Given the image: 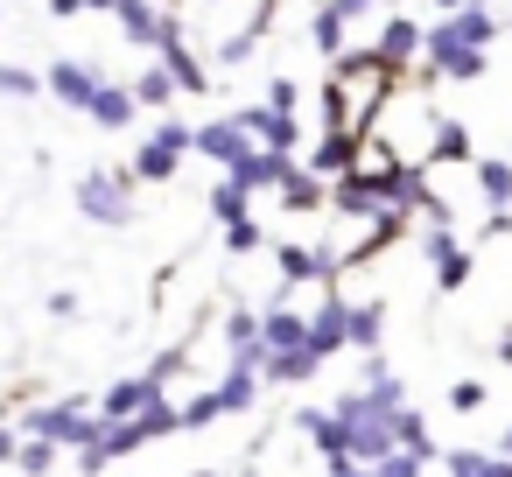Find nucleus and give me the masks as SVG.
I'll return each instance as SVG.
<instances>
[{
	"label": "nucleus",
	"instance_id": "obj_1",
	"mask_svg": "<svg viewBox=\"0 0 512 477\" xmlns=\"http://www.w3.org/2000/svg\"><path fill=\"white\" fill-rule=\"evenodd\" d=\"M400 71H386L372 50L365 57H344L330 64V85H323V134H351V141H372V120L386 106Z\"/></svg>",
	"mask_w": 512,
	"mask_h": 477
},
{
	"label": "nucleus",
	"instance_id": "obj_2",
	"mask_svg": "<svg viewBox=\"0 0 512 477\" xmlns=\"http://www.w3.org/2000/svg\"><path fill=\"white\" fill-rule=\"evenodd\" d=\"M505 15L498 8H470V15H435L428 29V78L442 85H477L491 71V43H498Z\"/></svg>",
	"mask_w": 512,
	"mask_h": 477
},
{
	"label": "nucleus",
	"instance_id": "obj_3",
	"mask_svg": "<svg viewBox=\"0 0 512 477\" xmlns=\"http://www.w3.org/2000/svg\"><path fill=\"white\" fill-rule=\"evenodd\" d=\"M99 400H85V393H71V400H43V407H29L22 414V435H43V442H57V449H85V442H99Z\"/></svg>",
	"mask_w": 512,
	"mask_h": 477
},
{
	"label": "nucleus",
	"instance_id": "obj_4",
	"mask_svg": "<svg viewBox=\"0 0 512 477\" xmlns=\"http://www.w3.org/2000/svg\"><path fill=\"white\" fill-rule=\"evenodd\" d=\"M134 190H141V176L134 169H85L78 176V218H92V225H134L141 211H134Z\"/></svg>",
	"mask_w": 512,
	"mask_h": 477
},
{
	"label": "nucleus",
	"instance_id": "obj_5",
	"mask_svg": "<svg viewBox=\"0 0 512 477\" xmlns=\"http://www.w3.org/2000/svg\"><path fill=\"white\" fill-rule=\"evenodd\" d=\"M183 155H197V127H190L183 113H162V120L148 127V141L134 148V176H141V183H169V176L183 169Z\"/></svg>",
	"mask_w": 512,
	"mask_h": 477
},
{
	"label": "nucleus",
	"instance_id": "obj_6",
	"mask_svg": "<svg viewBox=\"0 0 512 477\" xmlns=\"http://www.w3.org/2000/svg\"><path fill=\"white\" fill-rule=\"evenodd\" d=\"M197 155L218 162V176H239V169L260 155V141H253V127H246L239 113H218V120L197 127Z\"/></svg>",
	"mask_w": 512,
	"mask_h": 477
},
{
	"label": "nucleus",
	"instance_id": "obj_7",
	"mask_svg": "<svg viewBox=\"0 0 512 477\" xmlns=\"http://www.w3.org/2000/svg\"><path fill=\"white\" fill-rule=\"evenodd\" d=\"M43 85H50V99H57V106H71V113H92V99H99L106 71H99L92 57H57V64L43 71Z\"/></svg>",
	"mask_w": 512,
	"mask_h": 477
},
{
	"label": "nucleus",
	"instance_id": "obj_8",
	"mask_svg": "<svg viewBox=\"0 0 512 477\" xmlns=\"http://www.w3.org/2000/svg\"><path fill=\"white\" fill-rule=\"evenodd\" d=\"M372 57H379L386 71H407L414 57H428V29H421L414 15H400V8H393V15L379 22V36H372Z\"/></svg>",
	"mask_w": 512,
	"mask_h": 477
},
{
	"label": "nucleus",
	"instance_id": "obj_9",
	"mask_svg": "<svg viewBox=\"0 0 512 477\" xmlns=\"http://www.w3.org/2000/svg\"><path fill=\"white\" fill-rule=\"evenodd\" d=\"M421 253H428V267H435V288H442V295H456V288L470 281V246L456 239V225H428V232H421Z\"/></svg>",
	"mask_w": 512,
	"mask_h": 477
},
{
	"label": "nucleus",
	"instance_id": "obj_10",
	"mask_svg": "<svg viewBox=\"0 0 512 477\" xmlns=\"http://www.w3.org/2000/svg\"><path fill=\"white\" fill-rule=\"evenodd\" d=\"M155 64L183 85V92H211V64L197 57V43L183 36V22H169V36H162V50H155Z\"/></svg>",
	"mask_w": 512,
	"mask_h": 477
},
{
	"label": "nucleus",
	"instance_id": "obj_11",
	"mask_svg": "<svg viewBox=\"0 0 512 477\" xmlns=\"http://www.w3.org/2000/svg\"><path fill=\"white\" fill-rule=\"evenodd\" d=\"M274 267H281V281H288V288H309V281H323V288H330V281L344 274V260H337L330 246H274Z\"/></svg>",
	"mask_w": 512,
	"mask_h": 477
},
{
	"label": "nucleus",
	"instance_id": "obj_12",
	"mask_svg": "<svg viewBox=\"0 0 512 477\" xmlns=\"http://www.w3.org/2000/svg\"><path fill=\"white\" fill-rule=\"evenodd\" d=\"M155 400H169V386H162V379H148V372L113 379V386L99 393V421H134V414H148Z\"/></svg>",
	"mask_w": 512,
	"mask_h": 477
},
{
	"label": "nucleus",
	"instance_id": "obj_13",
	"mask_svg": "<svg viewBox=\"0 0 512 477\" xmlns=\"http://www.w3.org/2000/svg\"><path fill=\"white\" fill-rule=\"evenodd\" d=\"M232 113L253 127L260 148H274V155H295V148H302V120H295V113H281V106H267V99H260V106H232Z\"/></svg>",
	"mask_w": 512,
	"mask_h": 477
},
{
	"label": "nucleus",
	"instance_id": "obj_14",
	"mask_svg": "<svg viewBox=\"0 0 512 477\" xmlns=\"http://www.w3.org/2000/svg\"><path fill=\"white\" fill-rule=\"evenodd\" d=\"M120 36L127 43H141V50H162V36H169V22H176V8H162V0H120Z\"/></svg>",
	"mask_w": 512,
	"mask_h": 477
},
{
	"label": "nucleus",
	"instance_id": "obj_15",
	"mask_svg": "<svg viewBox=\"0 0 512 477\" xmlns=\"http://www.w3.org/2000/svg\"><path fill=\"white\" fill-rule=\"evenodd\" d=\"M309 344H316V358H337V351H351V302L330 288L323 295V309L309 316Z\"/></svg>",
	"mask_w": 512,
	"mask_h": 477
},
{
	"label": "nucleus",
	"instance_id": "obj_16",
	"mask_svg": "<svg viewBox=\"0 0 512 477\" xmlns=\"http://www.w3.org/2000/svg\"><path fill=\"white\" fill-rule=\"evenodd\" d=\"M260 344H267V358H274V351H316V344H309V316L288 309V302L260 309Z\"/></svg>",
	"mask_w": 512,
	"mask_h": 477
},
{
	"label": "nucleus",
	"instance_id": "obj_17",
	"mask_svg": "<svg viewBox=\"0 0 512 477\" xmlns=\"http://www.w3.org/2000/svg\"><path fill=\"white\" fill-rule=\"evenodd\" d=\"M85 120H92V127H106V134H127V127L141 120V99H134V85H113V78H106Z\"/></svg>",
	"mask_w": 512,
	"mask_h": 477
},
{
	"label": "nucleus",
	"instance_id": "obj_18",
	"mask_svg": "<svg viewBox=\"0 0 512 477\" xmlns=\"http://www.w3.org/2000/svg\"><path fill=\"white\" fill-rule=\"evenodd\" d=\"M274 197H281V211L309 218V211H323V204H330V183H323V176H316L309 162H295V169H288V183H281Z\"/></svg>",
	"mask_w": 512,
	"mask_h": 477
},
{
	"label": "nucleus",
	"instance_id": "obj_19",
	"mask_svg": "<svg viewBox=\"0 0 512 477\" xmlns=\"http://www.w3.org/2000/svg\"><path fill=\"white\" fill-rule=\"evenodd\" d=\"M225 351H232V365H260L267 358V344H260V309H225Z\"/></svg>",
	"mask_w": 512,
	"mask_h": 477
},
{
	"label": "nucleus",
	"instance_id": "obj_20",
	"mask_svg": "<svg viewBox=\"0 0 512 477\" xmlns=\"http://www.w3.org/2000/svg\"><path fill=\"white\" fill-rule=\"evenodd\" d=\"M211 218H218V232L253 225V190H246V183H232V176H218V183H211Z\"/></svg>",
	"mask_w": 512,
	"mask_h": 477
},
{
	"label": "nucleus",
	"instance_id": "obj_21",
	"mask_svg": "<svg viewBox=\"0 0 512 477\" xmlns=\"http://www.w3.org/2000/svg\"><path fill=\"white\" fill-rule=\"evenodd\" d=\"M260 386H267L260 365H232V372L211 386V393H218V414H246V407H260Z\"/></svg>",
	"mask_w": 512,
	"mask_h": 477
},
{
	"label": "nucleus",
	"instance_id": "obj_22",
	"mask_svg": "<svg viewBox=\"0 0 512 477\" xmlns=\"http://www.w3.org/2000/svg\"><path fill=\"white\" fill-rule=\"evenodd\" d=\"M309 43H316V50H323L330 64H344V57H351V22H344V15L330 8V0H323V8L309 15Z\"/></svg>",
	"mask_w": 512,
	"mask_h": 477
},
{
	"label": "nucleus",
	"instance_id": "obj_23",
	"mask_svg": "<svg viewBox=\"0 0 512 477\" xmlns=\"http://www.w3.org/2000/svg\"><path fill=\"white\" fill-rule=\"evenodd\" d=\"M316 372H323L316 351H274V358H260V379L267 386H309Z\"/></svg>",
	"mask_w": 512,
	"mask_h": 477
},
{
	"label": "nucleus",
	"instance_id": "obj_24",
	"mask_svg": "<svg viewBox=\"0 0 512 477\" xmlns=\"http://www.w3.org/2000/svg\"><path fill=\"white\" fill-rule=\"evenodd\" d=\"M470 176H477V197H484L491 211H512V155H505V162H498V155H477Z\"/></svg>",
	"mask_w": 512,
	"mask_h": 477
},
{
	"label": "nucleus",
	"instance_id": "obj_25",
	"mask_svg": "<svg viewBox=\"0 0 512 477\" xmlns=\"http://www.w3.org/2000/svg\"><path fill=\"white\" fill-rule=\"evenodd\" d=\"M442 477H512V456H498V449H449Z\"/></svg>",
	"mask_w": 512,
	"mask_h": 477
},
{
	"label": "nucleus",
	"instance_id": "obj_26",
	"mask_svg": "<svg viewBox=\"0 0 512 477\" xmlns=\"http://www.w3.org/2000/svg\"><path fill=\"white\" fill-rule=\"evenodd\" d=\"M134 99H141V113H176V99H183V85L162 71V64H148L141 78H134Z\"/></svg>",
	"mask_w": 512,
	"mask_h": 477
},
{
	"label": "nucleus",
	"instance_id": "obj_27",
	"mask_svg": "<svg viewBox=\"0 0 512 477\" xmlns=\"http://www.w3.org/2000/svg\"><path fill=\"white\" fill-rule=\"evenodd\" d=\"M428 162H477V148H470V127H463V120H442V113H435V134H428Z\"/></svg>",
	"mask_w": 512,
	"mask_h": 477
},
{
	"label": "nucleus",
	"instance_id": "obj_28",
	"mask_svg": "<svg viewBox=\"0 0 512 477\" xmlns=\"http://www.w3.org/2000/svg\"><path fill=\"white\" fill-rule=\"evenodd\" d=\"M386 344V302H351V351H379Z\"/></svg>",
	"mask_w": 512,
	"mask_h": 477
},
{
	"label": "nucleus",
	"instance_id": "obj_29",
	"mask_svg": "<svg viewBox=\"0 0 512 477\" xmlns=\"http://www.w3.org/2000/svg\"><path fill=\"white\" fill-rule=\"evenodd\" d=\"M50 85H43V71H29V64H0V99H43Z\"/></svg>",
	"mask_w": 512,
	"mask_h": 477
},
{
	"label": "nucleus",
	"instance_id": "obj_30",
	"mask_svg": "<svg viewBox=\"0 0 512 477\" xmlns=\"http://www.w3.org/2000/svg\"><path fill=\"white\" fill-rule=\"evenodd\" d=\"M57 456H64L57 442H43V435H29V442H22V463H15V470H22V477H50V470H57Z\"/></svg>",
	"mask_w": 512,
	"mask_h": 477
},
{
	"label": "nucleus",
	"instance_id": "obj_31",
	"mask_svg": "<svg viewBox=\"0 0 512 477\" xmlns=\"http://www.w3.org/2000/svg\"><path fill=\"white\" fill-rule=\"evenodd\" d=\"M421 470H428V463H421V456H407V449H400V456H386V463H358V470H351V477H421Z\"/></svg>",
	"mask_w": 512,
	"mask_h": 477
},
{
	"label": "nucleus",
	"instance_id": "obj_32",
	"mask_svg": "<svg viewBox=\"0 0 512 477\" xmlns=\"http://www.w3.org/2000/svg\"><path fill=\"white\" fill-rule=\"evenodd\" d=\"M211 421H218V393L204 386V393H190V400H183V428H211Z\"/></svg>",
	"mask_w": 512,
	"mask_h": 477
},
{
	"label": "nucleus",
	"instance_id": "obj_33",
	"mask_svg": "<svg viewBox=\"0 0 512 477\" xmlns=\"http://www.w3.org/2000/svg\"><path fill=\"white\" fill-rule=\"evenodd\" d=\"M295 99H302V85H295L288 71H274V78H267V106H281V113H302Z\"/></svg>",
	"mask_w": 512,
	"mask_h": 477
},
{
	"label": "nucleus",
	"instance_id": "obj_34",
	"mask_svg": "<svg viewBox=\"0 0 512 477\" xmlns=\"http://www.w3.org/2000/svg\"><path fill=\"white\" fill-rule=\"evenodd\" d=\"M267 246V225L253 218V225H239V232H225V253H260Z\"/></svg>",
	"mask_w": 512,
	"mask_h": 477
},
{
	"label": "nucleus",
	"instance_id": "obj_35",
	"mask_svg": "<svg viewBox=\"0 0 512 477\" xmlns=\"http://www.w3.org/2000/svg\"><path fill=\"white\" fill-rule=\"evenodd\" d=\"M449 407H456V414H477V407H484V379H456V386H449Z\"/></svg>",
	"mask_w": 512,
	"mask_h": 477
},
{
	"label": "nucleus",
	"instance_id": "obj_36",
	"mask_svg": "<svg viewBox=\"0 0 512 477\" xmlns=\"http://www.w3.org/2000/svg\"><path fill=\"white\" fill-rule=\"evenodd\" d=\"M22 442H29V435H22L15 421H0V463H22Z\"/></svg>",
	"mask_w": 512,
	"mask_h": 477
},
{
	"label": "nucleus",
	"instance_id": "obj_37",
	"mask_svg": "<svg viewBox=\"0 0 512 477\" xmlns=\"http://www.w3.org/2000/svg\"><path fill=\"white\" fill-rule=\"evenodd\" d=\"M330 8H337V15H344V22H365V15H372V8H379V0H330Z\"/></svg>",
	"mask_w": 512,
	"mask_h": 477
},
{
	"label": "nucleus",
	"instance_id": "obj_38",
	"mask_svg": "<svg viewBox=\"0 0 512 477\" xmlns=\"http://www.w3.org/2000/svg\"><path fill=\"white\" fill-rule=\"evenodd\" d=\"M470 8H491V0H435V15H470Z\"/></svg>",
	"mask_w": 512,
	"mask_h": 477
},
{
	"label": "nucleus",
	"instance_id": "obj_39",
	"mask_svg": "<svg viewBox=\"0 0 512 477\" xmlns=\"http://www.w3.org/2000/svg\"><path fill=\"white\" fill-rule=\"evenodd\" d=\"M50 15H57V22H71V15H85V0H50Z\"/></svg>",
	"mask_w": 512,
	"mask_h": 477
},
{
	"label": "nucleus",
	"instance_id": "obj_40",
	"mask_svg": "<svg viewBox=\"0 0 512 477\" xmlns=\"http://www.w3.org/2000/svg\"><path fill=\"white\" fill-rule=\"evenodd\" d=\"M491 449H498V456H512V421L498 428V442H491Z\"/></svg>",
	"mask_w": 512,
	"mask_h": 477
},
{
	"label": "nucleus",
	"instance_id": "obj_41",
	"mask_svg": "<svg viewBox=\"0 0 512 477\" xmlns=\"http://www.w3.org/2000/svg\"><path fill=\"white\" fill-rule=\"evenodd\" d=\"M85 8H92V15H120V0H85Z\"/></svg>",
	"mask_w": 512,
	"mask_h": 477
},
{
	"label": "nucleus",
	"instance_id": "obj_42",
	"mask_svg": "<svg viewBox=\"0 0 512 477\" xmlns=\"http://www.w3.org/2000/svg\"><path fill=\"white\" fill-rule=\"evenodd\" d=\"M498 365H512V330H505V337H498Z\"/></svg>",
	"mask_w": 512,
	"mask_h": 477
},
{
	"label": "nucleus",
	"instance_id": "obj_43",
	"mask_svg": "<svg viewBox=\"0 0 512 477\" xmlns=\"http://www.w3.org/2000/svg\"><path fill=\"white\" fill-rule=\"evenodd\" d=\"M204 8H232V0H204Z\"/></svg>",
	"mask_w": 512,
	"mask_h": 477
},
{
	"label": "nucleus",
	"instance_id": "obj_44",
	"mask_svg": "<svg viewBox=\"0 0 512 477\" xmlns=\"http://www.w3.org/2000/svg\"><path fill=\"white\" fill-rule=\"evenodd\" d=\"M197 477H225V470H197Z\"/></svg>",
	"mask_w": 512,
	"mask_h": 477
},
{
	"label": "nucleus",
	"instance_id": "obj_45",
	"mask_svg": "<svg viewBox=\"0 0 512 477\" xmlns=\"http://www.w3.org/2000/svg\"><path fill=\"white\" fill-rule=\"evenodd\" d=\"M0 421H8V400H0Z\"/></svg>",
	"mask_w": 512,
	"mask_h": 477
},
{
	"label": "nucleus",
	"instance_id": "obj_46",
	"mask_svg": "<svg viewBox=\"0 0 512 477\" xmlns=\"http://www.w3.org/2000/svg\"><path fill=\"white\" fill-rule=\"evenodd\" d=\"M379 8H393V0H379Z\"/></svg>",
	"mask_w": 512,
	"mask_h": 477
},
{
	"label": "nucleus",
	"instance_id": "obj_47",
	"mask_svg": "<svg viewBox=\"0 0 512 477\" xmlns=\"http://www.w3.org/2000/svg\"><path fill=\"white\" fill-rule=\"evenodd\" d=\"M162 8H176V0H162Z\"/></svg>",
	"mask_w": 512,
	"mask_h": 477
}]
</instances>
